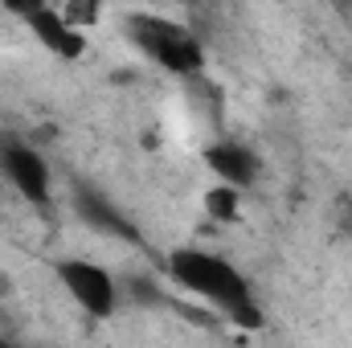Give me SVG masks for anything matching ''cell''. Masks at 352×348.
I'll return each mask as SVG.
<instances>
[{
  "instance_id": "obj_1",
  "label": "cell",
  "mask_w": 352,
  "mask_h": 348,
  "mask_svg": "<svg viewBox=\"0 0 352 348\" xmlns=\"http://www.w3.org/2000/svg\"><path fill=\"white\" fill-rule=\"evenodd\" d=\"M168 279H173L180 291H188L192 299L209 303L217 316H226L230 324L246 328V332H258L266 324L263 307L254 299V287L246 283V274L217 250H205V246H176L168 254Z\"/></svg>"
},
{
  "instance_id": "obj_2",
  "label": "cell",
  "mask_w": 352,
  "mask_h": 348,
  "mask_svg": "<svg viewBox=\"0 0 352 348\" xmlns=\"http://www.w3.org/2000/svg\"><path fill=\"white\" fill-rule=\"evenodd\" d=\"M123 29L140 45V54L152 58L160 70H168V74L184 78V83L205 78V50H201L192 29L176 25L168 17H160V12H131Z\"/></svg>"
},
{
  "instance_id": "obj_3",
  "label": "cell",
  "mask_w": 352,
  "mask_h": 348,
  "mask_svg": "<svg viewBox=\"0 0 352 348\" xmlns=\"http://www.w3.org/2000/svg\"><path fill=\"white\" fill-rule=\"evenodd\" d=\"M54 274H58L62 291L87 312L90 320H111L119 312L123 291H119V279L107 266H98L90 259H58L54 262Z\"/></svg>"
},
{
  "instance_id": "obj_4",
  "label": "cell",
  "mask_w": 352,
  "mask_h": 348,
  "mask_svg": "<svg viewBox=\"0 0 352 348\" xmlns=\"http://www.w3.org/2000/svg\"><path fill=\"white\" fill-rule=\"evenodd\" d=\"M0 176L29 205H45L50 193H54V176H50L45 156L33 144H21V140H4L0 144Z\"/></svg>"
},
{
  "instance_id": "obj_5",
  "label": "cell",
  "mask_w": 352,
  "mask_h": 348,
  "mask_svg": "<svg viewBox=\"0 0 352 348\" xmlns=\"http://www.w3.org/2000/svg\"><path fill=\"white\" fill-rule=\"evenodd\" d=\"M16 17L29 25V33L62 62H78L87 54V33L70 29L62 8H50V4H16Z\"/></svg>"
},
{
  "instance_id": "obj_6",
  "label": "cell",
  "mask_w": 352,
  "mask_h": 348,
  "mask_svg": "<svg viewBox=\"0 0 352 348\" xmlns=\"http://www.w3.org/2000/svg\"><path fill=\"white\" fill-rule=\"evenodd\" d=\"M205 164H209V173L217 176V184H230L238 193H246L263 176L258 152L250 144H242V140H217V144H209L205 148Z\"/></svg>"
},
{
  "instance_id": "obj_7",
  "label": "cell",
  "mask_w": 352,
  "mask_h": 348,
  "mask_svg": "<svg viewBox=\"0 0 352 348\" xmlns=\"http://www.w3.org/2000/svg\"><path fill=\"white\" fill-rule=\"evenodd\" d=\"M74 209H78V217L94 226V230H102V234H115V238H123V242H135L140 234H135V226L111 205V197L107 193H98V188H78V197H74Z\"/></svg>"
},
{
  "instance_id": "obj_8",
  "label": "cell",
  "mask_w": 352,
  "mask_h": 348,
  "mask_svg": "<svg viewBox=\"0 0 352 348\" xmlns=\"http://www.w3.org/2000/svg\"><path fill=\"white\" fill-rule=\"evenodd\" d=\"M205 213H209L213 221H238V217H242V193L230 188V184L205 188Z\"/></svg>"
},
{
  "instance_id": "obj_9",
  "label": "cell",
  "mask_w": 352,
  "mask_h": 348,
  "mask_svg": "<svg viewBox=\"0 0 352 348\" xmlns=\"http://www.w3.org/2000/svg\"><path fill=\"white\" fill-rule=\"evenodd\" d=\"M62 17H66V25H70V29L87 33L90 25H98V21H102V8H98V4H66V8H62Z\"/></svg>"
},
{
  "instance_id": "obj_10",
  "label": "cell",
  "mask_w": 352,
  "mask_h": 348,
  "mask_svg": "<svg viewBox=\"0 0 352 348\" xmlns=\"http://www.w3.org/2000/svg\"><path fill=\"white\" fill-rule=\"evenodd\" d=\"M8 295H12V279L0 270V299H8Z\"/></svg>"
},
{
  "instance_id": "obj_11",
  "label": "cell",
  "mask_w": 352,
  "mask_h": 348,
  "mask_svg": "<svg viewBox=\"0 0 352 348\" xmlns=\"http://www.w3.org/2000/svg\"><path fill=\"white\" fill-rule=\"evenodd\" d=\"M0 348H29V345H12V340H0Z\"/></svg>"
}]
</instances>
